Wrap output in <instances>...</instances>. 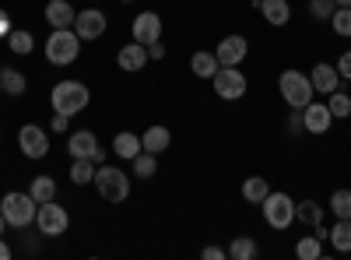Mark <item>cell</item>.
<instances>
[{"label": "cell", "mask_w": 351, "mask_h": 260, "mask_svg": "<svg viewBox=\"0 0 351 260\" xmlns=\"http://www.w3.org/2000/svg\"><path fill=\"white\" fill-rule=\"evenodd\" d=\"M92 4H99V0H92Z\"/></svg>", "instance_id": "obj_47"}, {"label": "cell", "mask_w": 351, "mask_h": 260, "mask_svg": "<svg viewBox=\"0 0 351 260\" xmlns=\"http://www.w3.org/2000/svg\"><path fill=\"white\" fill-rule=\"evenodd\" d=\"M263 222H267L271 228H288L291 222H295V200H291L285 190H271L267 197H263Z\"/></svg>", "instance_id": "obj_6"}, {"label": "cell", "mask_w": 351, "mask_h": 260, "mask_svg": "<svg viewBox=\"0 0 351 260\" xmlns=\"http://www.w3.org/2000/svg\"><path fill=\"white\" fill-rule=\"evenodd\" d=\"M225 253L232 260H256L260 257V246H256L253 236H232V243L225 246Z\"/></svg>", "instance_id": "obj_21"}, {"label": "cell", "mask_w": 351, "mask_h": 260, "mask_svg": "<svg viewBox=\"0 0 351 260\" xmlns=\"http://www.w3.org/2000/svg\"><path fill=\"white\" fill-rule=\"evenodd\" d=\"M253 8L263 14V21L274 25V28L291 21V4H288V0H253Z\"/></svg>", "instance_id": "obj_16"}, {"label": "cell", "mask_w": 351, "mask_h": 260, "mask_svg": "<svg viewBox=\"0 0 351 260\" xmlns=\"http://www.w3.org/2000/svg\"><path fill=\"white\" fill-rule=\"evenodd\" d=\"M334 4H337V8H351V0H334Z\"/></svg>", "instance_id": "obj_43"}, {"label": "cell", "mask_w": 351, "mask_h": 260, "mask_svg": "<svg viewBox=\"0 0 351 260\" xmlns=\"http://www.w3.org/2000/svg\"><path fill=\"white\" fill-rule=\"evenodd\" d=\"M330 123H334V117H330L327 102H309V106L302 109V127H306V134H327Z\"/></svg>", "instance_id": "obj_14"}, {"label": "cell", "mask_w": 351, "mask_h": 260, "mask_svg": "<svg viewBox=\"0 0 351 260\" xmlns=\"http://www.w3.org/2000/svg\"><path fill=\"white\" fill-rule=\"evenodd\" d=\"M334 67H337V74H341L344 81H351V49H344V53L337 56V64H334Z\"/></svg>", "instance_id": "obj_36"}, {"label": "cell", "mask_w": 351, "mask_h": 260, "mask_svg": "<svg viewBox=\"0 0 351 260\" xmlns=\"http://www.w3.org/2000/svg\"><path fill=\"white\" fill-rule=\"evenodd\" d=\"M95 190L102 193V200H109V204H123V200L130 197V176L123 169L106 162V165L95 169Z\"/></svg>", "instance_id": "obj_3"}, {"label": "cell", "mask_w": 351, "mask_h": 260, "mask_svg": "<svg viewBox=\"0 0 351 260\" xmlns=\"http://www.w3.org/2000/svg\"><path fill=\"white\" fill-rule=\"evenodd\" d=\"M88 102H92V92H88V84L71 81V78L56 81V84H53V92H49V106H53V113H64V117H77V113L88 109Z\"/></svg>", "instance_id": "obj_1"}, {"label": "cell", "mask_w": 351, "mask_h": 260, "mask_svg": "<svg viewBox=\"0 0 351 260\" xmlns=\"http://www.w3.org/2000/svg\"><path fill=\"white\" fill-rule=\"evenodd\" d=\"M0 211H4V222L11 228H28L36 222L39 204H36V197L28 190H8L4 197H0Z\"/></svg>", "instance_id": "obj_2"}, {"label": "cell", "mask_w": 351, "mask_h": 260, "mask_svg": "<svg viewBox=\"0 0 351 260\" xmlns=\"http://www.w3.org/2000/svg\"><path fill=\"white\" fill-rule=\"evenodd\" d=\"M327 239L337 253H351V218H337V225L330 228Z\"/></svg>", "instance_id": "obj_24"}, {"label": "cell", "mask_w": 351, "mask_h": 260, "mask_svg": "<svg viewBox=\"0 0 351 260\" xmlns=\"http://www.w3.org/2000/svg\"><path fill=\"white\" fill-rule=\"evenodd\" d=\"M155 172H158V155L141 152V155L134 158V176H137V180H152Z\"/></svg>", "instance_id": "obj_32"}, {"label": "cell", "mask_w": 351, "mask_h": 260, "mask_svg": "<svg viewBox=\"0 0 351 260\" xmlns=\"http://www.w3.org/2000/svg\"><path fill=\"white\" fill-rule=\"evenodd\" d=\"M324 211H327V208H319L316 200H299V204H295V222L316 228L319 222H324Z\"/></svg>", "instance_id": "obj_28"}, {"label": "cell", "mask_w": 351, "mask_h": 260, "mask_svg": "<svg viewBox=\"0 0 351 260\" xmlns=\"http://www.w3.org/2000/svg\"><path fill=\"white\" fill-rule=\"evenodd\" d=\"M99 148H102V144H99V137H95L92 130H74V134L67 137V152H71V158H95Z\"/></svg>", "instance_id": "obj_17"}, {"label": "cell", "mask_w": 351, "mask_h": 260, "mask_svg": "<svg viewBox=\"0 0 351 260\" xmlns=\"http://www.w3.org/2000/svg\"><path fill=\"white\" fill-rule=\"evenodd\" d=\"M71 127V117H64V113H53V120H49V130L53 134H64Z\"/></svg>", "instance_id": "obj_37"}, {"label": "cell", "mask_w": 351, "mask_h": 260, "mask_svg": "<svg viewBox=\"0 0 351 260\" xmlns=\"http://www.w3.org/2000/svg\"><path fill=\"white\" fill-rule=\"evenodd\" d=\"M8 49L14 56H28L36 49V36L32 32H25V28H11V36H8Z\"/></svg>", "instance_id": "obj_25"}, {"label": "cell", "mask_w": 351, "mask_h": 260, "mask_svg": "<svg viewBox=\"0 0 351 260\" xmlns=\"http://www.w3.org/2000/svg\"><path fill=\"white\" fill-rule=\"evenodd\" d=\"M271 193V183L263 176H250L243 180V200H250V204H263V197Z\"/></svg>", "instance_id": "obj_27"}, {"label": "cell", "mask_w": 351, "mask_h": 260, "mask_svg": "<svg viewBox=\"0 0 351 260\" xmlns=\"http://www.w3.org/2000/svg\"><path fill=\"white\" fill-rule=\"evenodd\" d=\"M218 67H221V64H218V56L208 53V49H200V53L190 56V71H193V78H208V81H211V78L218 74Z\"/></svg>", "instance_id": "obj_22"}, {"label": "cell", "mask_w": 351, "mask_h": 260, "mask_svg": "<svg viewBox=\"0 0 351 260\" xmlns=\"http://www.w3.org/2000/svg\"><path fill=\"white\" fill-rule=\"evenodd\" d=\"M330 211L337 218H351V190H334L330 193Z\"/></svg>", "instance_id": "obj_34"}, {"label": "cell", "mask_w": 351, "mask_h": 260, "mask_svg": "<svg viewBox=\"0 0 351 260\" xmlns=\"http://www.w3.org/2000/svg\"><path fill=\"white\" fill-rule=\"evenodd\" d=\"M295 257H299V260H319V257H324V239L302 236V239L295 243Z\"/></svg>", "instance_id": "obj_31"}, {"label": "cell", "mask_w": 351, "mask_h": 260, "mask_svg": "<svg viewBox=\"0 0 351 260\" xmlns=\"http://www.w3.org/2000/svg\"><path fill=\"white\" fill-rule=\"evenodd\" d=\"M95 162L92 158H74V165H71V183L74 187H88V183H95Z\"/></svg>", "instance_id": "obj_26"}, {"label": "cell", "mask_w": 351, "mask_h": 260, "mask_svg": "<svg viewBox=\"0 0 351 260\" xmlns=\"http://www.w3.org/2000/svg\"><path fill=\"white\" fill-rule=\"evenodd\" d=\"M278 92H281V99L288 102V109H306V106L313 102V95H316L309 74H302V71H285V74L278 78Z\"/></svg>", "instance_id": "obj_5"}, {"label": "cell", "mask_w": 351, "mask_h": 260, "mask_svg": "<svg viewBox=\"0 0 351 260\" xmlns=\"http://www.w3.org/2000/svg\"><path fill=\"white\" fill-rule=\"evenodd\" d=\"M112 152L120 155V158H127V162H134L144 148H141V134H130V130H120L112 137Z\"/></svg>", "instance_id": "obj_20"}, {"label": "cell", "mask_w": 351, "mask_h": 260, "mask_svg": "<svg viewBox=\"0 0 351 260\" xmlns=\"http://www.w3.org/2000/svg\"><path fill=\"white\" fill-rule=\"evenodd\" d=\"M18 148H21L25 158H36L39 162V158L49 155V134L43 127H36V123H25L18 130Z\"/></svg>", "instance_id": "obj_10"}, {"label": "cell", "mask_w": 351, "mask_h": 260, "mask_svg": "<svg viewBox=\"0 0 351 260\" xmlns=\"http://www.w3.org/2000/svg\"><path fill=\"white\" fill-rule=\"evenodd\" d=\"M106 28H109V18H106V11H99V8L77 11V18H74V32H77L81 43H95V39H102V36H106Z\"/></svg>", "instance_id": "obj_9"}, {"label": "cell", "mask_w": 351, "mask_h": 260, "mask_svg": "<svg viewBox=\"0 0 351 260\" xmlns=\"http://www.w3.org/2000/svg\"><path fill=\"white\" fill-rule=\"evenodd\" d=\"M116 67L127 71V74H137L148 67V46L144 43H127L120 46V53H116Z\"/></svg>", "instance_id": "obj_13"}, {"label": "cell", "mask_w": 351, "mask_h": 260, "mask_svg": "<svg viewBox=\"0 0 351 260\" xmlns=\"http://www.w3.org/2000/svg\"><path fill=\"white\" fill-rule=\"evenodd\" d=\"M130 36H134V43H144V46L158 43L162 39V18L155 11H141L130 25Z\"/></svg>", "instance_id": "obj_11"}, {"label": "cell", "mask_w": 351, "mask_h": 260, "mask_svg": "<svg viewBox=\"0 0 351 260\" xmlns=\"http://www.w3.org/2000/svg\"><path fill=\"white\" fill-rule=\"evenodd\" d=\"M162 56H165V46H162V39H158V43L148 46V60H162Z\"/></svg>", "instance_id": "obj_41"}, {"label": "cell", "mask_w": 351, "mask_h": 260, "mask_svg": "<svg viewBox=\"0 0 351 260\" xmlns=\"http://www.w3.org/2000/svg\"><path fill=\"white\" fill-rule=\"evenodd\" d=\"M309 81H313L316 95H330V92L341 88V74H337L334 64H316V67L309 71Z\"/></svg>", "instance_id": "obj_15"}, {"label": "cell", "mask_w": 351, "mask_h": 260, "mask_svg": "<svg viewBox=\"0 0 351 260\" xmlns=\"http://www.w3.org/2000/svg\"><path fill=\"white\" fill-rule=\"evenodd\" d=\"M77 53H81V39L74 28H53V36L46 39V60L53 67H67L77 60Z\"/></svg>", "instance_id": "obj_4"}, {"label": "cell", "mask_w": 351, "mask_h": 260, "mask_svg": "<svg viewBox=\"0 0 351 260\" xmlns=\"http://www.w3.org/2000/svg\"><path fill=\"white\" fill-rule=\"evenodd\" d=\"M4 225H8V222H4V211H0V236H4Z\"/></svg>", "instance_id": "obj_44"}, {"label": "cell", "mask_w": 351, "mask_h": 260, "mask_svg": "<svg viewBox=\"0 0 351 260\" xmlns=\"http://www.w3.org/2000/svg\"><path fill=\"white\" fill-rule=\"evenodd\" d=\"M74 18H77V11L67 4V0H49L46 4V21L53 28H74Z\"/></svg>", "instance_id": "obj_19"}, {"label": "cell", "mask_w": 351, "mask_h": 260, "mask_svg": "<svg viewBox=\"0 0 351 260\" xmlns=\"http://www.w3.org/2000/svg\"><path fill=\"white\" fill-rule=\"evenodd\" d=\"M169 144H172V134H169V127H162V123H155V127H148V130L141 134V148L152 152V155L169 152Z\"/></svg>", "instance_id": "obj_18"}, {"label": "cell", "mask_w": 351, "mask_h": 260, "mask_svg": "<svg viewBox=\"0 0 351 260\" xmlns=\"http://www.w3.org/2000/svg\"><path fill=\"white\" fill-rule=\"evenodd\" d=\"M28 193L36 197V204H46V200H56V180L53 176H36L28 183Z\"/></svg>", "instance_id": "obj_29"}, {"label": "cell", "mask_w": 351, "mask_h": 260, "mask_svg": "<svg viewBox=\"0 0 351 260\" xmlns=\"http://www.w3.org/2000/svg\"><path fill=\"white\" fill-rule=\"evenodd\" d=\"M0 95H4V84H0Z\"/></svg>", "instance_id": "obj_46"}, {"label": "cell", "mask_w": 351, "mask_h": 260, "mask_svg": "<svg viewBox=\"0 0 351 260\" xmlns=\"http://www.w3.org/2000/svg\"><path fill=\"white\" fill-rule=\"evenodd\" d=\"M334 0H309V14L316 18V21H330V14H334Z\"/></svg>", "instance_id": "obj_35"}, {"label": "cell", "mask_w": 351, "mask_h": 260, "mask_svg": "<svg viewBox=\"0 0 351 260\" xmlns=\"http://www.w3.org/2000/svg\"><path fill=\"white\" fill-rule=\"evenodd\" d=\"M120 4H134V0H120Z\"/></svg>", "instance_id": "obj_45"}, {"label": "cell", "mask_w": 351, "mask_h": 260, "mask_svg": "<svg viewBox=\"0 0 351 260\" xmlns=\"http://www.w3.org/2000/svg\"><path fill=\"white\" fill-rule=\"evenodd\" d=\"M36 228H39L43 236H49V239L64 236L67 228H71V215H67V208H64V204H56V200H46V204H39V211H36Z\"/></svg>", "instance_id": "obj_7"}, {"label": "cell", "mask_w": 351, "mask_h": 260, "mask_svg": "<svg viewBox=\"0 0 351 260\" xmlns=\"http://www.w3.org/2000/svg\"><path fill=\"white\" fill-rule=\"evenodd\" d=\"M327 109H330V117H334V120H348V117H351V95H348L344 88L330 92V99H327Z\"/></svg>", "instance_id": "obj_30"}, {"label": "cell", "mask_w": 351, "mask_h": 260, "mask_svg": "<svg viewBox=\"0 0 351 260\" xmlns=\"http://www.w3.org/2000/svg\"><path fill=\"white\" fill-rule=\"evenodd\" d=\"M0 84H4V92H8L11 99L25 95V88H28V81H25V74H21L18 67H4V71H0Z\"/></svg>", "instance_id": "obj_23"}, {"label": "cell", "mask_w": 351, "mask_h": 260, "mask_svg": "<svg viewBox=\"0 0 351 260\" xmlns=\"http://www.w3.org/2000/svg\"><path fill=\"white\" fill-rule=\"evenodd\" d=\"M200 257H204V260H225L228 253H225L221 246H204V250H200Z\"/></svg>", "instance_id": "obj_39"}, {"label": "cell", "mask_w": 351, "mask_h": 260, "mask_svg": "<svg viewBox=\"0 0 351 260\" xmlns=\"http://www.w3.org/2000/svg\"><path fill=\"white\" fill-rule=\"evenodd\" d=\"M211 84H215V95L225 99V102H239L246 95V88H250V81H246V74L239 67H218Z\"/></svg>", "instance_id": "obj_8"}, {"label": "cell", "mask_w": 351, "mask_h": 260, "mask_svg": "<svg viewBox=\"0 0 351 260\" xmlns=\"http://www.w3.org/2000/svg\"><path fill=\"white\" fill-rule=\"evenodd\" d=\"M246 53H250V43H246L243 36H225V39L218 43V49H215V56H218L221 67H239V64L246 60Z\"/></svg>", "instance_id": "obj_12"}, {"label": "cell", "mask_w": 351, "mask_h": 260, "mask_svg": "<svg viewBox=\"0 0 351 260\" xmlns=\"http://www.w3.org/2000/svg\"><path fill=\"white\" fill-rule=\"evenodd\" d=\"M288 130H291V134H306V127H302V109H291V117H288Z\"/></svg>", "instance_id": "obj_38"}, {"label": "cell", "mask_w": 351, "mask_h": 260, "mask_svg": "<svg viewBox=\"0 0 351 260\" xmlns=\"http://www.w3.org/2000/svg\"><path fill=\"white\" fill-rule=\"evenodd\" d=\"M330 28L341 39H351V8H334L330 14Z\"/></svg>", "instance_id": "obj_33"}, {"label": "cell", "mask_w": 351, "mask_h": 260, "mask_svg": "<svg viewBox=\"0 0 351 260\" xmlns=\"http://www.w3.org/2000/svg\"><path fill=\"white\" fill-rule=\"evenodd\" d=\"M0 260H11V246L4 243V236H0Z\"/></svg>", "instance_id": "obj_42"}, {"label": "cell", "mask_w": 351, "mask_h": 260, "mask_svg": "<svg viewBox=\"0 0 351 260\" xmlns=\"http://www.w3.org/2000/svg\"><path fill=\"white\" fill-rule=\"evenodd\" d=\"M11 28H14V25H11V14L0 8V39H8V36H11Z\"/></svg>", "instance_id": "obj_40"}]
</instances>
